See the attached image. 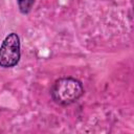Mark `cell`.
<instances>
[{
	"mask_svg": "<svg viewBox=\"0 0 134 134\" xmlns=\"http://www.w3.org/2000/svg\"><path fill=\"white\" fill-rule=\"evenodd\" d=\"M84 92L82 82L68 76L58 79L53 83L50 89V96L57 105L69 106L76 103L83 96Z\"/></svg>",
	"mask_w": 134,
	"mask_h": 134,
	"instance_id": "6da1fadb",
	"label": "cell"
},
{
	"mask_svg": "<svg viewBox=\"0 0 134 134\" xmlns=\"http://www.w3.org/2000/svg\"><path fill=\"white\" fill-rule=\"evenodd\" d=\"M20 38L16 32L8 34L0 46V67H15L21 58Z\"/></svg>",
	"mask_w": 134,
	"mask_h": 134,
	"instance_id": "7a4b0ae2",
	"label": "cell"
},
{
	"mask_svg": "<svg viewBox=\"0 0 134 134\" xmlns=\"http://www.w3.org/2000/svg\"><path fill=\"white\" fill-rule=\"evenodd\" d=\"M17 3H18L20 13L23 15H26L31 10L35 4V0H17Z\"/></svg>",
	"mask_w": 134,
	"mask_h": 134,
	"instance_id": "3957f363",
	"label": "cell"
}]
</instances>
